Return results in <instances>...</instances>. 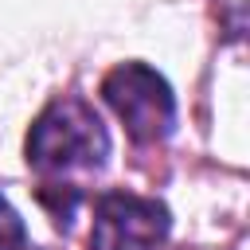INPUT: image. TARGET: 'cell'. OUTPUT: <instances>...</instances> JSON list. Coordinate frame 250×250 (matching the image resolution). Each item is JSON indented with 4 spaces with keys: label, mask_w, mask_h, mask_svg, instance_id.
I'll use <instances>...</instances> for the list:
<instances>
[{
    "label": "cell",
    "mask_w": 250,
    "mask_h": 250,
    "mask_svg": "<svg viewBox=\"0 0 250 250\" xmlns=\"http://www.w3.org/2000/svg\"><path fill=\"white\" fill-rule=\"evenodd\" d=\"M27 164L43 176H86L109 156V133L90 102L62 94L27 129Z\"/></svg>",
    "instance_id": "1"
},
{
    "label": "cell",
    "mask_w": 250,
    "mask_h": 250,
    "mask_svg": "<svg viewBox=\"0 0 250 250\" xmlns=\"http://www.w3.org/2000/svg\"><path fill=\"white\" fill-rule=\"evenodd\" d=\"M102 98L121 117L125 133L137 145H156L176 125V94L145 62H121L102 78Z\"/></svg>",
    "instance_id": "2"
},
{
    "label": "cell",
    "mask_w": 250,
    "mask_h": 250,
    "mask_svg": "<svg viewBox=\"0 0 250 250\" xmlns=\"http://www.w3.org/2000/svg\"><path fill=\"white\" fill-rule=\"evenodd\" d=\"M168 207L137 191H102L94 199L90 250H156L168 238Z\"/></svg>",
    "instance_id": "3"
},
{
    "label": "cell",
    "mask_w": 250,
    "mask_h": 250,
    "mask_svg": "<svg viewBox=\"0 0 250 250\" xmlns=\"http://www.w3.org/2000/svg\"><path fill=\"white\" fill-rule=\"evenodd\" d=\"M27 246V227L16 215V207L0 195V250H23Z\"/></svg>",
    "instance_id": "4"
}]
</instances>
